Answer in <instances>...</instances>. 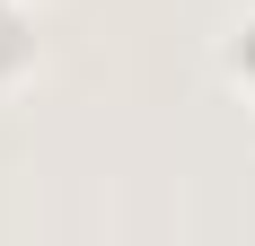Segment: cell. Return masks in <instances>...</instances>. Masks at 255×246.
<instances>
[{
  "instance_id": "2",
  "label": "cell",
  "mask_w": 255,
  "mask_h": 246,
  "mask_svg": "<svg viewBox=\"0 0 255 246\" xmlns=\"http://www.w3.org/2000/svg\"><path fill=\"white\" fill-rule=\"evenodd\" d=\"M229 71H238V79H255V18H238V26H229Z\"/></svg>"
},
{
  "instance_id": "1",
  "label": "cell",
  "mask_w": 255,
  "mask_h": 246,
  "mask_svg": "<svg viewBox=\"0 0 255 246\" xmlns=\"http://www.w3.org/2000/svg\"><path fill=\"white\" fill-rule=\"evenodd\" d=\"M26 53H35L26 9H18V0H0V79H9V71H26Z\"/></svg>"
}]
</instances>
